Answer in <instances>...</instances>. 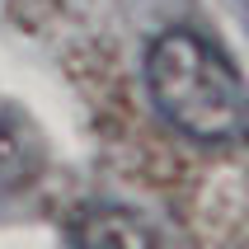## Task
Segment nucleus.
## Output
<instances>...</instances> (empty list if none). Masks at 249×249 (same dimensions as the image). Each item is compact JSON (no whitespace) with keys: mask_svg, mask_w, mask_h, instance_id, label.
Returning a JSON list of instances; mask_svg holds the SVG:
<instances>
[{"mask_svg":"<svg viewBox=\"0 0 249 249\" xmlns=\"http://www.w3.org/2000/svg\"><path fill=\"white\" fill-rule=\"evenodd\" d=\"M146 94L179 137L231 146L245 132V80L231 56L193 28H165L146 47Z\"/></svg>","mask_w":249,"mask_h":249,"instance_id":"f257e3e1","label":"nucleus"},{"mask_svg":"<svg viewBox=\"0 0 249 249\" xmlns=\"http://www.w3.org/2000/svg\"><path fill=\"white\" fill-rule=\"evenodd\" d=\"M47 165V146H42V132L33 127L19 104L0 99V193H19L42 174Z\"/></svg>","mask_w":249,"mask_h":249,"instance_id":"f03ea898","label":"nucleus"},{"mask_svg":"<svg viewBox=\"0 0 249 249\" xmlns=\"http://www.w3.org/2000/svg\"><path fill=\"white\" fill-rule=\"evenodd\" d=\"M71 249H160L151 221L123 202H94L80 212Z\"/></svg>","mask_w":249,"mask_h":249,"instance_id":"7ed1b4c3","label":"nucleus"}]
</instances>
